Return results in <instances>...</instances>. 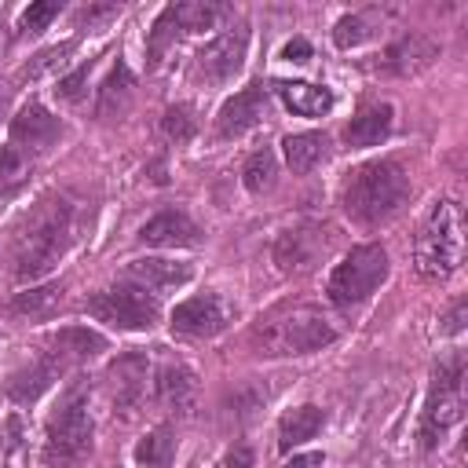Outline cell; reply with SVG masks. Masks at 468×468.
Segmentation results:
<instances>
[{
	"label": "cell",
	"mask_w": 468,
	"mask_h": 468,
	"mask_svg": "<svg viewBox=\"0 0 468 468\" xmlns=\"http://www.w3.org/2000/svg\"><path fill=\"white\" fill-rule=\"evenodd\" d=\"M168 322H172V333H179V336L208 340V336H216L230 325V307L216 292H197V296L176 303Z\"/></svg>",
	"instance_id": "8fae6325"
},
{
	"label": "cell",
	"mask_w": 468,
	"mask_h": 468,
	"mask_svg": "<svg viewBox=\"0 0 468 468\" xmlns=\"http://www.w3.org/2000/svg\"><path fill=\"white\" fill-rule=\"evenodd\" d=\"M172 457H176V439H172V428L161 424L154 428L139 446H135V461L143 468H172Z\"/></svg>",
	"instance_id": "484cf974"
},
{
	"label": "cell",
	"mask_w": 468,
	"mask_h": 468,
	"mask_svg": "<svg viewBox=\"0 0 468 468\" xmlns=\"http://www.w3.org/2000/svg\"><path fill=\"white\" fill-rule=\"evenodd\" d=\"M263 117H267V88L260 80H252L249 88L234 91L219 106V113H216V135L219 139H238L249 128H256Z\"/></svg>",
	"instance_id": "5bb4252c"
},
{
	"label": "cell",
	"mask_w": 468,
	"mask_h": 468,
	"mask_svg": "<svg viewBox=\"0 0 468 468\" xmlns=\"http://www.w3.org/2000/svg\"><path fill=\"white\" fill-rule=\"evenodd\" d=\"M336 340V325L318 303L307 300H285L256 318L249 329V347L260 358H289V355H311Z\"/></svg>",
	"instance_id": "7a4b0ae2"
},
{
	"label": "cell",
	"mask_w": 468,
	"mask_h": 468,
	"mask_svg": "<svg viewBox=\"0 0 468 468\" xmlns=\"http://www.w3.org/2000/svg\"><path fill=\"white\" fill-rule=\"evenodd\" d=\"M388 271H391V260H388V249H384L380 241L355 245V249L329 271L325 296H329L333 307L355 311L358 303H366V300L388 282Z\"/></svg>",
	"instance_id": "ba28073f"
},
{
	"label": "cell",
	"mask_w": 468,
	"mask_h": 468,
	"mask_svg": "<svg viewBox=\"0 0 468 468\" xmlns=\"http://www.w3.org/2000/svg\"><path fill=\"white\" fill-rule=\"evenodd\" d=\"M29 157L26 154H18L11 143L0 150V197H7V194H15L22 183H26V176H29Z\"/></svg>",
	"instance_id": "83f0119b"
},
{
	"label": "cell",
	"mask_w": 468,
	"mask_h": 468,
	"mask_svg": "<svg viewBox=\"0 0 468 468\" xmlns=\"http://www.w3.org/2000/svg\"><path fill=\"white\" fill-rule=\"evenodd\" d=\"M80 227H84V205L73 194L51 190L37 197V205H29L11 230L15 282H40L44 274H51L80 238Z\"/></svg>",
	"instance_id": "6da1fadb"
},
{
	"label": "cell",
	"mask_w": 468,
	"mask_h": 468,
	"mask_svg": "<svg viewBox=\"0 0 468 468\" xmlns=\"http://www.w3.org/2000/svg\"><path fill=\"white\" fill-rule=\"evenodd\" d=\"M373 37V29H369V22L362 18V15H344V18H336V26H333V44L336 48H358V44H366Z\"/></svg>",
	"instance_id": "4dcf8cb0"
},
{
	"label": "cell",
	"mask_w": 468,
	"mask_h": 468,
	"mask_svg": "<svg viewBox=\"0 0 468 468\" xmlns=\"http://www.w3.org/2000/svg\"><path fill=\"white\" fill-rule=\"evenodd\" d=\"M391 128H395V110H391L388 102H373V106H362V110L351 117V124L344 128V143H347L351 150L377 146V143H384V139L391 135Z\"/></svg>",
	"instance_id": "ffe728a7"
},
{
	"label": "cell",
	"mask_w": 468,
	"mask_h": 468,
	"mask_svg": "<svg viewBox=\"0 0 468 468\" xmlns=\"http://www.w3.org/2000/svg\"><path fill=\"white\" fill-rule=\"evenodd\" d=\"M278 88V95H282V102L292 110V113H300V117H322V113H329L333 110V91L325 88V84H307V80H278L274 84Z\"/></svg>",
	"instance_id": "cb8c5ba5"
},
{
	"label": "cell",
	"mask_w": 468,
	"mask_h": 468,
	"mask_svg": "<svg viewBox=\"0 0 468 468\" xmlns=\"http://www.w3.org/2000/svg\"><path fill=\"white\" fill-rule=\"evenodd\" d=\"M322 424H325V413H322V406H314V402H303V406L289 410V413L278 420V450L289 453V450L303 446L307 439H314V435L322 431Z\"/></svg>",
	"instance_id": "603a6c76"
},
{
	"label": "cell",
	"mask_w": 468,
	"mask_h": 468,
	"mask_svg": "<svg viewBox=\"0 0 468 468\" xmlns=\"http://www.w3.org/2000/svg\"><path fill=\"white\" fill-rule=\"evenodd\" d=\"M282 58H285V62H300V66H303V62H311V44H307L303 37H292V40L282 48Z\"/></svg>",
	"instance_id": "e575fe53"
},
{
	"label": "cell",
	"mask_w": 468,
	"mask_h": 468,
	"mask_svg": "<svg viewBox=\"0 0 468 468\" xmlns=\"http://www.w3.org/2000/svg\"><path fill=\"white\" fill-rule=\"evenodd\" d=\"M333 227L329 223H318V219H303L296 227H285L278 238H274V263L278 271L285 274H300V271H311L314 263H322V256L333 252Z\"/></svg>",
	"instance_id": "30bf717a"
},
{
	"label": "cell",
	"mask_w": 468,
	"mask_h": 468,
	"mask_svg": "<svg viewBox=\"0 0 468 468\" xmlns=\"http://www.w3.org/2000/svg\"><path fill=\"white\" fill-rule=\"evenodd\" d=\"M88 73H91V62H84V66H77L69 77H62L58 80V88H55V95L58 99H66V102H77L80 95H84V84H88Z\"/></svg>",
	"instance_id": "836d02e7"
},
{
	"label": "cell",
	"mask_w": 468,
	"mask_h": 468,
	"mask_svg": "<svg viewBox=\"0 0 468 468\" xmlns=\"http://www.w3.org/2000/svg\"><path fill=\"white\" fill-rule=\"evenodd\" d=\"M223 464H227V468H249V464H252V453H249L245 446H238V450H230V453H227V461H223Z\"/></svg>",
	"instance_id": "8d00e7d4"
},
{
	"label": "cell",
	"mask_w": 468,
	"mask_h": 468,
	"mask_svg": "<svg viewBox=\"0 0 468 468\" xmlns=\"http://www.w3.org/2000/svg\"><path fill=\"white\" fill-rule=\"evenodd\" d=\"M464 252V219H461V205L453 197H439L428 216L417 227L413 238V263L417 274L424 282H442L457 271Z\"/></svg>",
	"instance_id": "5b68a950"
},
{
	"label": "cell",
	"mask_w": 468,
	"mask_h": 468,
	"mask_svg": "<svg viewBox=\"0 0 468 468\" xmlns=\"http://www.w3.org/2000/svg\"><path fill=\"white\" fill-rule=\"evenodd\" d=\"M88 314L106 322L110 329H121V333H135V329H154L157 318H161V303L154 292H146L143 285L121 278L99 292H91L84 300Z\"/></svg>",
	"instance_id": "9c48e42d"
},
{
	"label": "cell",
	"mask_w": 468,
	"mask_h": 468,
	"mask_svg": "<svg viewBox=\"0 0 468 468\" xmlns=\"http://www.w3.org/2000/svg\"><path fill=\"white\" fill-rule=\"evenodd\" d=\"M442 322H446V325H442L446 333H461V329H464V300H457V303H453V311H450Z\"/></svg>",
	"instance_id": "d590c367"
},
{
	"label": "cell",
	"mask_w": 468,
	"mask_h": 468,
	"mask_svg": "<svg viewBox=\"0 0 468 468\" xmlns=\"http://www.w3.org/2000/svg\"><path fill=\"white\" fill-rule=\"evenodd\" d=\"M91 413H88V388L69 384L44 428V464L48 468H77L91 453Z\"/></svg>",
	"instance_id": "8992f818"
},
{
	"label": "cell",
	"mask_w": 468,
	"mask_h": 468,
	"mask_svg": "<svg viewBox=\"0 0 468 468\" xmlns=\"http://www.w3.org/2000/svg\"><path fill=\"white\" fill-rule=\"evenodd\" d=\"M435 58H439V44L435 40H428L424 33H406V37H399V40H391L384 48L377 69L388 73V77H413V73L428 69Z\"/></svg>",
	"instance_id": "2e32d148"
},
{
	"label": "cell",
	"mask_w": 468,
	"mask_h": 468,
	"mask_svg": "<svg viewBox=\"0 0 468 468\" xmlns=\"http://www.w3.org/2000/svg\"><path fill=\"white\" fill-rule=\"evenodd\" d=\"M58 300H62V289L44 285V289L18 292V296H15V311H22V314H44V311H48V307H55Z\"/></svg>",
	"instance_id": "1f68e13d"
},
{
	"label": "cell",
	"mask_w": 468,
	"mask_h": 468,
	"mask_svg": "<svg viewBox=\"0 0 468 468\" xmlns=\"http://www.w3.org/2000/svg\"><path fill=\"white\" fill-rule=\"evenodd\" d=\"M58 135H62V121H58L44 102H37V99H29V102L15 113V121H11V146H15L18 154H26L29 161H33L37 154L51 150V146L58 143Z\"/></svg>",
	"instance_id": "7c38bea8"
},
{
	"label": "cell",
	"mask_w": 468,
	"mask_h": 468,
	"mask_svg": "<svg viewBox=\"0 0 468 468\" xmlns=\"http://www.w3.org/2000/svg\"><path fill=\"white\" fill-rule=\"evenodd\" d=\"M154 395H157V402H161L165 410L186 417V413L197 406V373H194L186 362L168 358V362H161L157 373H154Z\"/></svg>",
	"instance_id": "9a60e30c"
},
{
	"label": "cell",
	"mask_w": 468,
	"mask_h": 468,
	"mask_svg": "<svg viewBox=\"0 0 468 468\" xmlns=\"http://www.w3.org/2000/svg\"><path fill=\"white\" fill-rule=\"evenodd\" d=\"M190 263H176V260H161V256H143V260H132L124 278L143 285L146 292L161 296L165 289H176V285H186L190 282Z\"/></svg>",
	"instance_id": "d6986e66"
},
{
	"label": "cell",
	"mask_w": 468,
	"mask_h": 468,
	"mask_svg": "<svg viewBox=\"0 0 468 468\" xmlns=\"http://www.w3.org/2000/svg\"><path fill=\"white\" fill-rule=\"evenodd\" d=\"M410 201V176L395 157H377L347 172L340 205L351 223L358 227H380L402 212Z\"/></svg>",
	"instance_id": "3957f363"
},
{
	"label": "cell",
	"mask_w": 468,
	"mask_h": 468,
	"mask_svg": "<svg viewBox=\"0 0 468 468\" xmlns=\"http://www.w3.org/2000/svg\"><path fill=\"white\" fill-rule=\"evenodd\" d=\"M58 11H62V4H58V0H40V4H29V7L22 11L18 29H22V33H40V29H48V22H51Z\"/></svg>",
	"instance_id": "d6a6232c"
},
{
	"label": "cell",
	"mask_w": 468,
	"mask_h": 468,
	"mask_svg": "<svg viewBox=\"0 0 468 468\" xmlns=\"http://www.w3.org/2000/svg\"><path fill=\"white\" fill-rule=\"evenodd\" d=\"M146 369H150L146 355H139V351H128L106 366V388H110V399L117 410L139 406V399L146 395Z\"/></svg>",
	"instance_id": "ac0fdd59"
},
{
	"label": "cell",
	"mask_w": 468,
	"mask_h": 468,
	"mask_svg": "<svg viewBox=\"0 0 468 468\" xmlns=\"http://www.w3.org/2000/svg\"><path fill=\"white\" fill-rule=\"evenodd\" d=\"M132 95H135V73L124 62H113L95 91V117H102V121L121 117L132 106Z\"/></svg>",
	"instance_id": "44dd1931"
},
{
	"label": "cell",
	"mask_w": 468,
	"mask_h": 468,
	"mask_svg": "<svg viewBox=\"0 0 468 468\" xmlns=\"http://www.w3.org/2000/svg\"><path fill=\"white\" fill-rule=\"evenodd\" d=\"M161 132H165V139H172V143H190L194 139V132H197V121H194V113H190V106H168L165 110V117H161Z\"/></svg>",
	"instance_id": "f546056e"
},
{
	"label": "cell",
	"mask_w": 468,
	"mask_h": 468,
	"mask_svg": "<svg viewBox=\"0 0 468 468\" xmlns=\"http://www.w3.org/2000/svg\"><path fill=\"white\" fill-rule=\"evenodd\" d=\"M172 15H176V26L179 33H197V29H212L223 15V7L216 4H201V0H186V4H168Z\"/></svg>",
	"instance_id": "4316f807"
},
{
	"label": "cell",
	"mask_w": 468,
	"mask_h": 468,
	"mask_svg": "<svg viewBox=\"0 0 468 468\" xmlns=\"http://www.w3.org/2000/svg\"><path fill=\"white\" fill-rule=\"evenodd\" d=\"M106 347V340L91 329H80V325H66L58 333H51L44 344H40V355L29 362V369L15 373L7 391L11 399L18 402H33L44 388H51L62 373H69L73 366H84L88 358H95L99 351Z\"/></svg>",
	"instance_id": "277c9868"
},
{
	"label": "cell",
	"mask_w": 468,
	"mask_h": 468,
	"mask_svg": "<svg viewBox=\"0 0 468 468\" xmlns=\"http://www.w3.org/2000/svg\"><path fill=\"white\" fill-rule=\"evenodd\" d=\"M139 241L143 245H154V249H190L201 241V227L179 212V208H165L157 216H150L143 227H139Z\"/></svg>",
	"instance_id": "e0dca14e"
},
{
	"label": "cell",
	"mask_w": 468,
	"mask_h": 468,
	"mask_svg": "<svg viewBox=\"0 0 468 468\" xmlns=\"http://www.w3.org/2000/svg\"><path fill=\"white\" fill-rule=\"evenodd\" d=\"M179 37V26H176V15H172V7H165L161 15H157V22H154V29H150V37H146V55H150V62L157 66L161 62V55L168 51V44Z\"/></svg>",
	"instance_id": "f1b7e54d"
},
{
	"label": "cell",
	"mask_w": 468,
	"mask_h": 468,
	"mask_svg": "<svg viewBox=\"0 0 468 468\" xmlns=\"http://www.w3.org/2000/svg\"><path fill=\"white\" fill-rule=\"evenodd\" d=\"M285 150V165L292 168V176H307L311 168H318L329 157V135L325 132H292L282 139Z\"/></svg>",
	"instance_id": "7402d4cb"
},
{
	"label": "cell",
	"mask_w": 468,
	"mask_h": 468,
	"mask_svg": "<svg viewBox=\"0 0 468 468\" xmlns=\"http://www.w3.org/2000/svg\"><path fill=\"white\" fill-rule=\"evenodd\" d=\"M311 464H322V453H311V457H300V461H292L289 468H311Z\"/></svg>",
	"instance_id": "74e56055"
},
{
	"label": "cell",
	"mask_w": 468,
	"mask_h": 468,
	"mask_svg": "<svg viewBox=\"0 0 468 468\" xmlns=\"http://www.w3.org/2000/svg\"><path fill=\"white\" fill-rule=\"evenodd\" d=\"M245 51H249V29L245 26H230L223 29L219 37H212L201 51H197V73L212 84L219 80H230L241 62H245Z\"/></svg>",
	"instance_id": "4fadbf2b"
},
{
	"label": "cell",
	"mask_w": 468,
	"mask_h": 468,
	"mask_svg": "<svg viewBox=\"0 0 468 468\" xmlns=\"http://www.w3.org/2000/svg\"><path fill=\"white\" fill-rule=\"evenodd\" d=\"M241 183H245V190L249 194H267V190H274V183H278V161H274V150H252L249 157H245V165H241Z\"/></svg>",
	"instance_id": "d4e9b609"
},
{
	"label": "cell",
	"mask_w": 468,
	"mask_h": 468,
	"mask_svg": "<svg viewBox=\"0 0 468 468\" xmlns=\"http://www.w3.org/2000/svg\"><path fill=\"white\" fill-rule=\"evenodd\" d=\"M464 417V355L453 351L446 358L435 362L431 369V384H428V399L420 410V450L431 453Z\"/></svg>",
	"instance_id": "52a82bcc"
}]
</instances>
